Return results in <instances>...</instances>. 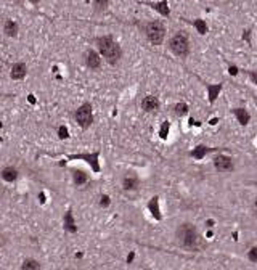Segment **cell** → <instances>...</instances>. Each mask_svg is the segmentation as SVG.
<instances>
[{
  "mask_svg": "<svg viewBox=\"0 0 257 270\" xmlns=\"http://www.w3.org/2000/svg\"><path fill=\"white\" fill-rule=\"evenodd\" d=\"M98 47H100V52L103 53V56L106 58L109 63H116L121 58V48L111 37L98 39Z\"/></svg>",
  "mask_w": 257,
  "mask_h": 270,
  "instance_id": "obj_1",
  "label": "cell"
},
{
  "mask_svg": "<svg viewBox=\"0 0 257 270\" xmlns=\"http://www.w3.org/2000/svg\"><path fill=\"white\" fill-rule=\"evenodd\" d=\"M177 238H178L180 244L183 248H193L196 244L198 235H196V228L191 224H183L177 230Z\"/></svg>",
  "mask_w": 257,
  "mask_h": 270,
  "instance_id": "obj_2",
  "label": "cell"
},
{
  "mask_svg": "<svg viewBox=\"0 0 257 270\" xmlns=\"http://www.w3.org/2000/svg\"><path fill=\"white\" fill-rule=\"evenodd\" d=\"M145 31H146V36H148V39H150V42L154 44V45H159L164 39V34H166V28L161 24L159 21L148 23Z\"/></svg>",
  "mask_w": 257,
  "mask_h": 270,
  "instance_id": "obj_3",
  "label": "cell"
},
{
  "mask_svg": "<svg viewBox=\"0 0 257 270\" xmlns=\"http://www.w3.org/2000/svg\"><path fill=\"white\" fill-rule=\"evenodd\" d=\"M170 50L178 56H185L188 53V39L185 34L178 32L170 39Z\"/></svg>",
  "mask_w": 257,
  "mask_h": 270,
  "instance_id": "obj_4",
  "label": "cell"
},
{
  "mask_svg": "<svg viewBox=\"0 0 257 270\" xmlns=\"http://www.w3.org/2000/svg\"><path fill=\"white\" fill-rule=\"evenodd\" d=\"M76 119H77V122L81 124L82 127H89L90 124H92V108H90V105H84V106H81L77 109V113H76Z\"/></svg>",
  "mask_w": 257,
  "mask_h": 270,
  "instance_id": "obj_5",
  "label": "cell"
},
{
  "mask_svg": "<svg viewBox=\"0 0 257 270\" xmlns=\"http://www.w3.org/2000/svg\"><path fill=\"white\" fill-rule=\"evenodd\" d=\"M214 164H215V169L220 172H225V171H232L233 169V163L232 159H230L228 156H217L215 161H214Z\"/></svg>",
  "mask_w": 257,
  "mask_h": 270,
  "instance_id": "obj_6",
  "label": "cell"
},
{
  "mask_svg": "<svg viewBox=\"0 0 257 270\" xmlns=\"http://www.w3.org/2000/svg\"><path fill=\"white\" fill-rule=\"evenodd\" d=\"M28 73V68H26L24 63H16L13 64L11 68V79H23Z\"/></svg>",
  "mask_w": 257,
  "mask_h": 270,
  "instance_id": "obj_7",
  "label": "cell"
},
{
  "mask_svg": "<svg viewBox=\"0 0 257 270\" xmlns=\"http://www.w3.org/2000/svg\"><path fill=\"white\" fill-rule=\"evenodd\" d=\"M142 106H143V109L145 111H156L158 109V106H159V101H158V98L156 97H146V98L143 100V103H142Z\"/></svg>",
  "mask_w": 257,
  "mask_h": 270,
  "instance_id": "obj_8",
  "label": "cell"
},
{
  "mask_svg": "<svg viewBox=\"0 0 257 270\" xmlns=\"http://www.w3.org/2000/svg\"><path fill=\"white\" fill-rule=\"evenodd\" d=\"M2 177L7 182H15L18 179V171L15 167H5L3 172H2Z\"/></svg>",
  "mask_w": 257,
  "mask_h": 270,
  "instance_id": "obj_9",
  "label": "cell"
},
{
  "mask_svg": "<svg viewBox=\"0 0 257 270\" xmlns=\"http://www.w3.org/2000/svg\"><path fill=\"white\" fill-rule=\"evenodd\" d=\"M3 31H5V34H7V36L16 37V34H18V24L15 23V21H7V23H5Z\"/></svg>",
  "mask_w": 257,
  "mask_h": 270,
  "instance_id": "obj_10",
  "label": "cell"
},
{
  "mask_svg": "<svg viewBox=\"0 0 257 270\" xmlns=\"http://www.w3.org/2000/svg\"><path fill=\"white\" fill-rule=\"evenodd\" d=\"M87 64H89L92 69H97L98 66H100V58H98V55L95 53V52H92V50L87 53Z\"/></svg>",
  "mask_w": 257,
  "mask_h": 270,
  "instance_id": "obj_11",
  "label": "cell"
},
{
  "mask_svg": "<svg viewBox=\"0 0 257 270\" xmlns=\"http://www.w3.org/2000/svg\"><path fill=\"white\" fill-rule=\"evenodd\" d=\"M137 183H138V180L135 179V177H125V179H124V188L125 190L137 188Z\"/></svg>",
  "mask_w": 257,
  "mask_h": 270,
  "instance_id": "obj_12",
  "label": "cell"
},
{
  "mask_svg": "<svg viewBox=\"0 0 257 270\" xmlns=\"http://www.w3.org/2000/svg\"><path fill=\"white\" fill-rule=\"evenodd\" d=\"M85 180H87V175L84 174V172H76V174H74V182H76L77 185H82Z\"/></svg>",
  "mask_w": 257,
  "mask_h": 270,
  "instance_id": "obj_13",
  "label": "cell"
},
{
  "mask_svg": "<svg viewBox=\"0 0 257 270\" xmlns=\"http://www.w3.org/2000/svg\"><path fill=\"white\" fill-rule=\"evenodd\" d=\"M39 262L36 261H26L24 264H23V269H39Z\"/></svg>",
  "mask_w": 257,
  "mask_h": 270,
  "instance_id": "obj_14",
  "label": "cell"
},
{
  "mask_svg": "<svg viewBox=\"0 0 257 270\" xmlns=\"http://www.w3.org/2000/svg\"><path fill=\"white\" fill-rule=\"evenodd\" d=\"M106 5H108V0H95V7H97L98 10L106 8Z\"/></svg>",
  "mask_w": 257,
  "mask_h": 270,
  "instance_id": "obj_15",
  "label": "cell"
},
{
  "mask_svg": "<svg viewBox=\"0 0 257 270\" xmlns=\"http://www.w3.org/2000/svg\"><path fill=\"white\" fill-rule=\"evenodd\" d=\"M249 259L252 262H257V248H252V249L249 251Z\"/></svg>",
  "mask_w": 257,
  "mask_h": 270,
  "instance_id": "obj_16",
  "label": "cell"
},
{
  "mask_svg": "<svg viewBox=\"0 0 257 270\" xmlns=\"http://www.w3.org/2000/svg\"><path fill=\"white\" fill-rule=\"evenodd\" d=\"M236 114L241 118V122L246 124V121H248V114H246L244 111H243V109H238V111H236Z\"/></svg>",
  "mask_w": 257,
  "mask_h": 270,
  "instance_id": "obj_17",
  "label": "cell"
},
{
  "mask_svg": "<svg viewBox=\"0 0 257 270\" xmlns=\"http://www.w3.org/2000/svg\"><path fill=\"white\" fill-rule=\"evenodd\" d=\"M66 224H68V225H66V227H68V228H69V230H72V232H74V230H76V228H74V227H72V219H71V214H69V212H68V216H66Z\"/></svg>",
  "mask_w": 257,
  "mask_h": 270,
  "instance_id": "obj_18",
  "label": "cell"
},
{
  "mask_svg": "<svg viewBox=\"0 0 257 270\" xmlns=\"http://www.w3.org/2000/svg\"><path fill=\"white\" fill-rule=\"evenodd\" d=\"M185 111H187V106H185V105H178V106H177V113H178V114H183Z\"/></svg>",
  "mask_w": 257,
  "mask_h": 270,
  "instance_id": "obj_19",
  "label": "cell"
},
{
  "mask_svg": "<svg viewBox=\"0 0 257 270\" xmlns=\"http://www.w3.org/2000/svg\"><path fill=\"white\" fill-rule=\"evenodd\" d=\"M60 134H61L60 137H63V138H64V137H68V132H66V129H63V127L60 129Z\"/></svg>",
  "mask_w": 257,
  "mask_h": 270,
  "instance_id": "obj_20",
  "label": "cell"
},
{
  "mask_svg": "<svg viewBox=\"0 0 257 270\" xmlns=\"http://www.w3.org/2000/svg\"><path fill=\"white\" fill-rule=\"evenodd\" d=\"M101 199H103V201H101V204H103V206H106V204H108V198H106V196H103Z\"/></svg>",
  "mask_w": 257,
  "mask_h": 270,
  "instance_id": "obj_21",
  "label": "cell"
},
{
  "mask_svg": "<svg viewBox=\"0 0 257 270\" xmlns=\"http://www.w3.org/2000/svg\"><path fill=\"white\" fill-rule=\"evenodd\" d=\"M29 2H32V3H37V2H40V0H29Z\"/></svg>",
  "mask_w": 257,
  "mask_h": 270,
  "instance_id": "obj_22",
  "label": "cell"
},
{
  "mask_svg": "<svg viewBox=\"0 0 257 270\" xmlns=\"http://www.w3.org/2000/svg\"><path fill=\"white\" fill-rule=\"evenodd\" d=\"M0 127H2V122H0Z\"/></svg>",
  "mask_w": 257,
  "mask_h": 270,
  "instance_id": "obj_23",
  "label": "cell"
}]
</instances>
